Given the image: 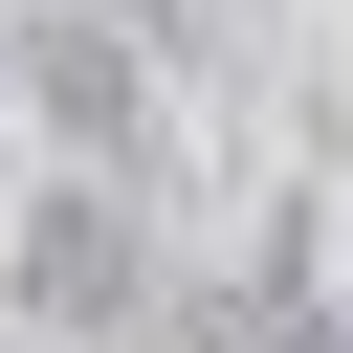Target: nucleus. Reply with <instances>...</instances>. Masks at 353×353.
<instances>
[{"label":"nucleus","mask_w":353,"mask_h":353,"mask_svg":"<svg viewBox=\"0 0 353 353\" xmlns=\"http://www.w3.org/2000/svg\"><path fill=\"white\" fill-rule=\"evenodd\" d=\"M287 353H353V331H287Z\"/></svg>","instance_id":"f257e3e1"},{"label":"nucleus","mask_w":353,"mask_h":353,"mask_svg":"<svg viewBox=\"0 0 353 353\" xmlns=\"http://www.w3.org/2000/svg\"><path fill=\"white\" fill-rule=\"evenodd\" d=\"M132 22H154V0H132Z\"/></svg>","instance_id":"f03ea898"}]
</instances>
